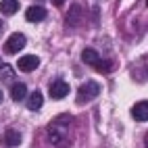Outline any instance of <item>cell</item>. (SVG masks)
Returning a JSON list of instances; mask_svg holds the SVG:
<instances>
[{
  "label": "cell",
  "mask_w": 148,
  "mask_h": 148,
  "mask_svg": "<svg viewBox=\"0 0 148 148\" xmlns=\"http://www.w3.org/2000/svg\"><path fill=\"white\" fill-rule=\"evenodd\" d=\"M42 104H44V96H42L40 90H36L32 96L27 98V108H29V111H40Z\"/></svg>",
  "instance_id": "8"
},
{
  "label": "cell",
  "mask_w": 148,
  "mask_h": 148,
  "mask_svg": "<svg viewBox=\"0 0 148 148\" xmlns=\"http://www.w3.org/2000/svg\"><path fill=\"white\" fill-rule=\"evenodd\" d=\"M132 117L136 121H146L148 119V102H138V104H134V108H132Z\"/></svg>",
  "instance_id": "6"
},
{
  "label": "cell",
  "mask_w": 148,
  "mask_h": 148,
  "mask_svg": "<svg viewBox=\"0 0 148 148\" xmlns=\"http://www.w3.org/2000/svg\"><path fill=\"white\" fill-rule=\"evenodd\" d=\"M4 100V94H2V90H0V102H2Z\"/></svg>",
  "instance_id": "16"
},
{
  "label": "cell",
  "mask_w": 148,
  "mask_h": 148,
  "mask_svg": "<svg viewBox=\"0 0 148 148\" xmlns=\"http://www.w3.org/2000/svg\"><path fill=\"white\" fill-rule=\"evenodd\" d=\"M98 94H100V84H96V82H86V84L79 88V92H77V104L90 102V100H94Z\"/></svg>",
  "instance_id": "1"
},
{
  "label": "cell",
  "mask_w": 148,
  "mask_h": 148,
  "mask_svg": "<svg viewBox=\"0 0 148 148\" xmlns=\"http://www.w3.org/2000/svg\"><path fill=\"white\" fill-rule=\"evenodd\" d=\"M77 21H79V6H73L69 15V25H77Z\"/></svg>",
  "instance_id": "14"
},
{
  "label": "cell",
  "mask_w": 148,
  "mask_h": 148,
  "mask_svg": "<svg viewBox=\"0 0 148 148\" xmlns=\"http://www.w3.org/2000/svg\"><path fill=\"white\" fill-rule=\"evenodd\" d=\"M25 19H27L29 23H40V21L46 19V8L44 6H38V4L29 6L27 11H25Z\"/></svg>",
  "instance_id": "5"
},
{
  "label": "cell",
  "mask_w": 148,
  "mask_h": 148,
  "mask_svg": "<svg viewBox=\"0 0 148 148\" xmlns=\"http://www.w3.org/2000/svg\"><path fill=\"white\" fill-rule=\"evenodd\" d=\"M13 71H15L13 67L4 65L2 69H0V82H13Z\"/></svg>",
  "instance_id": "12"
},
{
  "label": "cell",
  "mask_w": 148,
  "mask_h": 148,
  "mask_svg": "<svg viewBox=\"0 0 148 148\" xmlns=\"http://www.w3.org/2000/svg\"><path fill=\"white\" fill-rule=\"evenodd\" d=\"M38 67H40V58L36 54H23V56H19V61H17V69L23 71V73H32Z\"/></svg>",
  "instance_id": "3"
},
{
  "label": "cell",
  "mask_w": 148,
  "mask_h": 148,
  "mask_svg": "<svg viewBox=\"0 0 148 148\" xmlns=\"http://www.w3.org/2000/svg\"><path fill=\"white\" fill-rule=\"evenodd\" d=\"M48 92H50V98H54V100H61V98H67V94L71 92V86H69L65 79H56L54 84H50Z\"/></svg>",
  "instance_id": "4"
},
{
  "label": "cell",
  "mask_w": 148,
  "mask_h": 148,
  "mask_svg": "<svg viewBox=\"0 0 148 148\" xmlns=\"http://www.w3.org/2000/svg\"><path fill=\"white\" fill-rule=\"evenodd\" d=\"M21 4H19V0H0V13L4 15H15Z\"/></svg>",
  "instance_id": "9"
},
{
  "label": "cell",
  "mask_w": 148,
  "mask_h": 148,
  "mask_svg": "<svg viewBox=\"0 0 148 148\" xmlns=\"http://www.w3.org/2000/svg\"><path fill=\"white\" fill-rule=\"evenodd\" d=\"M4 144H6V146H19V144H21V134H19L17 130H6V134H4Z\"/></svg>",
  "instance_id": "11"
},
{
  "label": "cell",
  "mask_w": 148,
  "mask_h": 148,
  "mask_svg": "<svg viewBox=\"0 0 148 148\" xmlns=\"http://www.w3.org/2000/svg\"><path fill=\"white\" fill-rule=\"evenodd\" d=\"M94 67H96L98 73H108V71H111V67H113V63H111V61H102V58H100Z\"/></svg>",
  "instance_id": "13"
},
{
  "label": "cell",
  "mask_w": 148,
  "mask_h": 148,
  "mask_svg": "<svg viewBox=\"0 0 148 148\" xmlns=\"http://www.w3.org/2000/svg\"><path fill=\"white\" fill-rule=\"evenodd\" d=\"M27 44V38L23 34H13V36H8V40L4 44V54H17V52H21L23 48Z\"/></svg>",
  "instance_id": "2"
},
{
  "label": "cell",
  "mask_w": 148,
  "mask_h": 148,
  "mask_svg": "<svg viewBox=\"0 0 148 148\" xmlns=\"http://www.w3.org/2000/svg\"><path fill=\"white\" fill-rule=\"evenodd\" d=\"M0 27H2V23H0Z\"/></svg>",
  "instance_id": "17"
},
{
  "label": "cell",
  "mask_w": 148,
  "mask_h": 148,
  "mask_svg": "<svg viewBox=\"0 0 148 148\" xmlns=\"http://www.w3.org/2000/svg\"><path fill=\"white\" fill-rule=\"evenodd\" d=\"M25 96H27V86L21 84V82H15L11 86V98H13L15 102H21Z\"/></svg>",
  "instance_id": "7"
},
{
  "label": "cell",
  "mask_w": 148,
  "mask_h": 148,
  "mask_svg": "<svg viewBox=\"0 0 148 148\" xmlns=\"http://www.w3.org/2000/svg\"><path fill=\"white\" fill-rule=\"evenodd\" d=\"M52 2H54V6H63V4L67 2V0H52Z\"/></svg>",
  "instance_id": "15"
},
{
  "label": "cell",
  "mask_w": 148,
  "mask_h": 148,
  "mask_svg": "<svg viewBox=\"0 0 148 148\" xmlns=\"http://www.w3.org/2000/svg\"><path fill=\"white\" fill-rule=\"evenodd\" d=\"M82 61L86 65H96L98 61H100V52H96L94 48H84V52H82Z\"/></svg>",
  "instance_id": "10"
}]
</instances>
